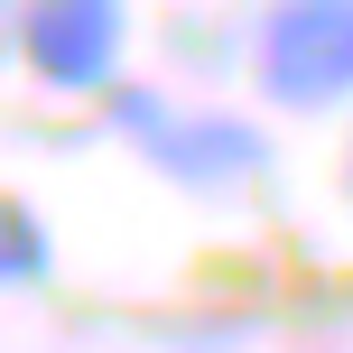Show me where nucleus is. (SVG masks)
Returning a JSON list of instances; mask_svg holds the SVG:
<instances>
[{
  "label": "nucleus",
  "instance_id": "f257e3e1",
  "mask_svg": "<svg viewBox=\"0 0 353 353\" xmlns=\"http://www.w3.org/2000/svg\"><path fill=\"white\" fill-rule=\"evenodd\" d=\"M261 93L279 112L353 103V0H270V19H261Z\"/></svg>",
  "mask_w": 353,
  "mask_h": 353
},
{
  "label": "nucleus",
  "instance_id": "f03ea898",
  "mask_svg": "<svg viewBox=\"0 0 353 353\" xmlns=\"http://www.w3.org/2000/svg\"><path fill=\"white\" fill-rule=\"evenodd\" d=\"M121 37H130L121 0H28L19 10V56L56 93H103L121 74Z\"/></svg>",
  "mask_w": 353,
  "mask_h": 353
},
{
  "label": "nucleus",
  "instance_id": "7ed1b4c3",
  "mask_svg": "<svg viewBox=\"0 0 353 353\" xmlns=\"http://www.w3.org/2000/svg\"><path fill=\"white\" fill-rule=\"evenodd\" d=\"M121 121L149 140V159L186 186H223V176H251L261 168V130L242 121H186L176 103H149V93H121Z\"/></svg>",
  "mask_w": 353,
  "mask_h": 353
},
{
  "label": "nucleus",
  "instance_id": "20e7f679",
  "mask_svg": "<svg viewBox=\"0 0 353 353\" xmlns=\"http://www.w3.org/2000/svg\"><path fill=\"white\" fill-rule=\"evenodd\" d=\"M47 279V223H37L19 195H0V288Z\"/></svg>",
  "mask_w": 353,
  "mask_h": 353
},
{
  "label": "nucleus",
  "instance_id": "39448f33",
  "mask_svg": "<svg viewBox=\"0 0 353 353\" xmlns=\"http://www.w3.org/2000/svg\"><path fill=\"white\" fill-rule=\"evenodd\" d=\"M0 47H10V0H0Z\"/></svg>",
  "mask_w": 353,
  "mask_h": 353
},
{
  "label": "nucleus",
  "instance_id": "423d86ee",
  "mask_svg": "<svg viewBox=\"0 0 353 353\" xmlns=\"http://www.w3.org/2000/svg\"><path fill=\"white\" fill-rule=\"evenodd\" d=\"M344 186H353V168H344Z\"/></svg>",
  "mask_w": 353,
  "mask_h": 353
}]
</instances>
